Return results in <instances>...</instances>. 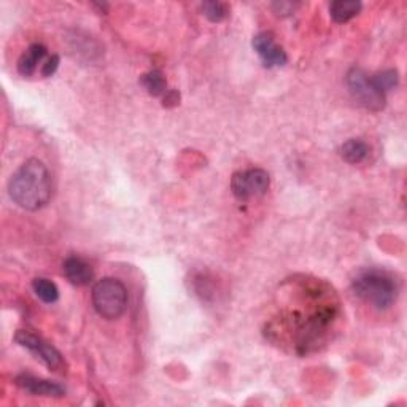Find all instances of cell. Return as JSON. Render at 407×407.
I'll list each match as a JSON object with an SVG mask.
<instances>
[{"instance_id": "obj_1", "label": "cell", "mask_w": 407, "mask_h": 407, "mask_svg": "<svg viewBox=\"0 0 407 407\" xmlns=\"http://www.w3.org/2000/svg\"><path fill=\"white\" fill-rule=\"evenodd\" d=\"M9 192L21 209L36 212L51 199V177L46 165L38 160L26 161L11 175Z\"/></svg>"}, {"instance_id": "obj_2", "label": "cell", "mask_w": 407, "mask_h": 407, "mask_svg": "<svg viewBox=\"0 0 407 407\" xmlns=\"http://www.w3.org/2000/svg\"><path fill=\"white\" fill-rule=\"evenodd\" d=\"M351 288L358 298L378 310L390 309L398 298L396 280L390 274L377 269L356 275Z\"/></svg>"}, {"instance_id": "obj_3", "label": "cell", "mask_w": 407, "mask_h": 407, "mask_svg": "<svg viewBox=\"0 0 407 407\" xmlns=\"http://www.w3.org/2000/svg\"><path fill=\"white\" fill-rule=\"evenodd\" d=\"M93 306L102 319L116 320L128 307V289L118 279H102L93 288Z\"/></svg>"}, {"instance_id": "obj_4", "label": "cell", "mask_w": 407, "mask_h": 407, "mask_svg": "<svg viewBox=\"0 0 407 407\" xmlns=\"http://www.w3.org/2000/svg\"><path fill=\"white\" fill-rule=\"evenodd\" d=\"M346 85L349 88V93L351 94L360 105L364 108L372 110V112H378L385 107V94L378 91L377 86L372 83V80L364 73L361 68L351 67L347 77Z\"/></svg>"}, {"instance_id": "obj_5", "label": "cell", "mask_w": 407, "mask_h": 407, "mask_svg": "<svg viewBox=\"0 0 407 407\" xmlns=\"http://www.w3.org/2000/svg\"><path fill=\"white\" fill-rule=\"evenodd\" d=\"M269 185H271V178L263 169L239 170L231 178V191L240 202L263 196L269 190Z\"/></svg>"}, {"instance_id": "obj_6", "label": "cell", "mask_w": 407, "mask_h": 407, "mask_svg": "<svg viewBox=\"0 0 407 407\" xmlns=\"http://www.w3.org/2000/svg\"><path fill=\"white\" fill-rule=\"evenodd\" d=\"M15 341L21 347L27 349L37 358H40L45 366H48L51 371H61L62 366H64V360H62V355L59 351L54 349L51 344L45 342L41 337L31 333V331L19 329L15 334Z\"/></svg>"}, {"instance_id": "obj_7", "label": "cell", "mask_w": 407, "mask_h": 407, "mask_svg": "<svg viewBox=\"0 0 407 407\" xmlns=\"http://www.w3.org/2000/svg\"><path fill=\"white\" fill-rule=\"evenodd\" d=\"M252 45L266 67H280L287 64V53L284 48L275 43V38L271 32L257 34L253 37Z\"/></svg>"}, {"instance_id": "obj_8", "label": "cell", "mask_w": 407, "mask_h": 407, "mask_svg": "<svg viewBox=\"0 0 407 407\" xmlns=\"http://www.w3.org/2000/svg\"><path fill=\"white\" fill-rule=\"evenodd\" d=\"M15 383L21 390L31 393L34 396H45V398H62L66 395V388L62 385L45 381V378L34 377L31 374H21L15 378Z\"/></svg>"}, {"instance_id": "obj_9", "label": "cell", "mask_w": 407, "mask_h": 407, "mask_svg": "<svg viewBox=\"0 0 407 407\" xmlns=\"http://www.w3.org/2000/svg\"><path fill=\"white\" fill-rule=\"evenodd\" d=\"M62 271H64L66 279L75 287H85L94 277L91 266L80 257H68L62 264Z\"/></svg>"}, {"instance_id": "obj_10", "label": "cell", "mask_w": 407, "mask_h": 407, "mask_svg": "<svg viewBox=\"0 0 407 407\" xmlns=\"http://www.w3.org/2000/svg\"><path fill=\"white\" fill-rule=\"evenodd\" d=\"M46 56V48L41 43H34L27 50L21 54V58L18 61V72L23 75V77H31V75L36 73L37 67L41 61Z\"/></svg>"}, {"instance_id": "obj_11", "label": "cell", "mask_w": 407, "mask_h": 407, "mask_svg": "<svg viewBox=\"0 0 407 407\" xmlns=\"http://www.w3.org/2000/svg\"><path fill=\"white\" fill-rule=\"evenodd\" d=\"M361 10V2L358 0H336L329 5V15L336 23H347L355 18Z\"/></svg>"}, {"instance_id": "obj_12", "label": "cell", "mask_w": 407, "mask_h": 407, "mask_svg": "<svg viewBox=\"0 0 407 407\" xmlns=\"http://www.w3.org/2000/svg\"><path fill=\"white\" fill-rule=\"evenodd\" d=\"M341 155L349 164H360L369 156V147L361 139H350L342 145Z\"/></svg>"}, {"instance_id": "obj_13", "label": "cell", "mask_w": 407, "mask_h": 407, "mask_svg": "<svg viewBox=\"0 0 407 407\" xmlns=\"http://www.w3.org/2000/svg\"><path fill=\"white\" fill-rule=\"evenodd\" d=\"M142 86L147 89V93L153 98H160V96L168 93V81H165L161 71H150L140 78Z\"/></svg>"}, {"instance_id": "obj_14", "label": "cell", "mask_w": 407, "mask_h": 407, "mask_svg": "<svg viewBox=\"0 0 407 407\" xmlns=\"http://www.w3.org/2000/svg\"><path fill=\"white\" fill-rule=\"evenodd\" d=\"M34 293L37 294L40 301H43L45 304H53L59 299V289L48 279H36L32 282Z\"/></svg>"}, {"instance_id": "obj_15", "label": "cell", "mask_w": 407, "mask_h": 407, "mask_svg": "<svg viewBox=\"0 0 407 407\" xmlns=\"http://www.w3.org/2000/svg\"><path fill=\"white\" fill-rule=\"evenodd\" d=\"M204 16L210 21V23H222L230 15V6H227L225 2H215V0H212V2H204L201 5Z\"/></svg>"}, {"instance_id": "obj_16", "label": "cell", "mask_w": 407, "mask_h": 407, "mask_svg": "<svg viewBox=\"0 0 407 407\" xmlns=\"http://www.w3.org/2000/svg\"><path fill=\"white\" fill-rule=\"evenodd\" d=\"M371 80L377 86L378 91H382L385 94L387 91H391V89H395L398 86L399 73L398 71H395V68H388V71H383L381 73L374 75Z\"/></svg>"}, {"instance_id": "obj_17", "label": "cell", "mask_w": 407, "mask_h": 407, "mask_svg": "<svg viewBox=\"0 0 407 407\" xmlns=\"http://www.w3.org/2000/svg\"><path fill=\"white\" fill-rule=\"evenodd\" d=\"M272 9L275 10V13H277V15L288 16V15H292V13H294L296 9H298V4H293V2H275V4H272Z\"/></svg>"}, {"instance_id": "obj_18", "label": "cell", "mask_w": 407, "mask_h": 407, "mask_svg": "<svg viewBox=\"0 0 407 407\" xmlns=\"http://www.w3.org/2000/svg\"><path fill=\"white\" fill-rule=\"evenodd\" d=\"M58 67H59V56L58 54H53V56L45 62L43 67H41V75H43V77H51V75H54V72L58 71Z\"/></svg>"}, {"instance_id": "obj_19", "label": "cell", "mask_w": 407, "mask_h": 407, "mask_svg": "<svg viewBox=\"0 0 407 407\" xmlns=\"http://www.w3.org/2000/svg\"><path fill=\"white\" fill-rule=\"evenodd\" d=\"M178 101H180V94L177 91H169L164 96V105H175Z\"/></svg>"}]
</instances>
